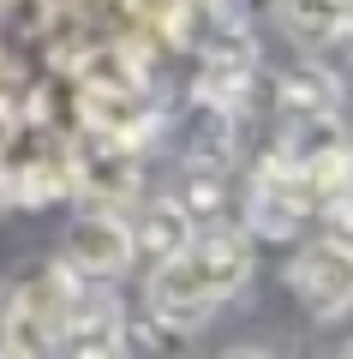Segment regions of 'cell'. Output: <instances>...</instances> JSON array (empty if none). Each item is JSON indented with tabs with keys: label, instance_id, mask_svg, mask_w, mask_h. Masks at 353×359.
<instances>
[{
	"label": "cell",
	"instance_id": "cell-1",
	"mask_svg": "<svg viewBox=\"0 0 353 359\" xmlns=\"http://www.w3.org/2000/svg\"><path fill=\"white\" fill-rule=\"evenodd\" d=\"M252 282V245L234 228H204L192 233L186 252L156 264L150 276V318L162 330H198L227 294Z\"/></svg>",
	"mask_w": 353,
	"mask_h": 359
},
{
	"label": "cell",
	"instance_id": "cell-2",
	"mask_svg": "<svg viewBox=\"0 0 353 359\" xmlns=\"http://www.w3.org/2000/svg\"><path fill=\"white\" fill-rule=\"evenodd\" d=\"M60 347L66 359H132V335L120 323V306L108 299V287L96 282H72L60 318Z\"/></svg>",
	"mask_w": 353,
	"mask_h": 359
},
{
	"label": "cell",
	"instance_id": "cell-3",
	"mask_svg": "<svg viewBox=\"0 0 353 359\" xmlns=\"http://www.w3.org/2000/svg\"><path fill=\"white\" fill-rule=\"evenodd\" d=\"M132 264V228L120 216H78L72 233H66V252H60V269L72 282H96L108 287L120 269Z\"/></svg>",
	"mask_w": 353,
	"mask_h": 359
},
{
	"label": "cell",
	"instance_id": "cell-4",
	"mask_svg": "<svg viewBox=\"0 0 353 359\" xmlns=\"http://www.w3.org/2000/svg\"><path fill=\"white\" fill-rule=\"evenodd\" d=\"M288 282L317 318H341L353 306V240H312L293 257Z\"/></svg>",
	"mask_w": 353,
	"mask_h": 359
},
{
	"label": "cell",
	"instance_id": "cell-5",
	"mask_svg": "<svg viewBox=\"0 0 353 359\" xmlns=\"http://www.w3.org/2000/svg\"><path fill=\"white\" fill-rule=\"evenodd\" d=\"M312 210H317V198H312V186H305V174L288 156H276V162L258 174V186H252V228L269 233V240H281V233H293Z\"/></svg>",
	"mask_w": 353,
	"mask_h": 359
},
{
	"label": "cell",
	"instance_id": "cell-6",
	"mask_svg": "<svg viewBox=\"0 0 353 359\" xmlns=\"http://www.w3.org/2000/svg\"><path fill=\"white\" fill-rule=\"evenodd\" d=\"M276 96L288 108V120H329L341 108V90H335V78L324 66H293V72H281Z\"/></svg>",
	"mask_w": 353,
	"mask_h": 359
},
{
	"label": "cell",
	"instance_id": "cell-7",
	"mask_svg": "<svg viewBox=\"0 0 353 359\" xmlns=\"http://www.w3.org/2000/svg\"><path fill=\"white\" fill-rule=\"evenodd\" d=\"M192 222H186V210L168 198V204H150L138 216V228H132V252H144V257H156V264H168L174 252H186L192 245Z\"/></svg>",
	"mask_w": 353,
	"mask_h": 359
},
{
	"label": "cell",
	"instance_id": "cell-8",
	"mask_svg": "<svg viewBox=\"0 0 353 359\" xmlns=\"http://www.w3.org/2000/svg\"><path fill=\"white\" fill-rule=\"evenodd\" d=\"M246 90H252V66H215V60H204V72H198V102L204 108H215V114H240L246 108Z\"/></svg>",
	"mask_w": 353,
	"mask_h": 359
},
{
	"label": "cell",
	"instance_id": "cell-9",
	"mask_svg": "<svg viewBox=\"0 0 353 359\" xmlns=\"http://www.w3.org/2000/svg\"><path fill=\"white\" fill-rule=\"evenodd\" d=\"M341 6H347V0H281V30L300 36V42H329Z\"/></svg>",
	"mask_w": 353,
	"mask_h": 359
},
{
	"label": "cell",
	"instance_id": "cell-10",
	"mask_svg": "<svg viewBox=\"0 0 353 359\" xmlns=\"http://www.w3.org/2000/svg\"><path fill=\"white\" fill-rule=\"evenodd\" d=\"M180 210H186V222L192 228H210L215 216L227 210V192H222V174L215 168H192V180H186V192L174 198Z\"/></svg>",
	"mask_w": 353,
	"mask_h": 359
},
{
	"label": "cell",
	"instance_id": "cell-11",
	"mask_svg": "<svg viewBox=\"0 0 353 359\" xmlns=\"http://www.w3.org/2000/svg\"><path fill=\"white\" fill-rule=\"evenodd\" d=\"M329 42L341 48V60H353V0L341 6V18H335V30H329Z\"/></svg>",
	"mask_w": 353,
	"mask_h": 359
},
{
	"label": "cell",
	"instance_id": "cell-12",
	"mask_svg": "<svg viewBox=\"0 0 353 359\" xmlns=\"http://www.w3.org/2000/svg\"><path fill=\"white\" fill-rule=\"evenodd\" d=\"M215 359H269L264 347H227V353H215Z\"/></svg>",
	"mask_w": 353,
	"mask_h": 359
},
{
	"label": "cell",
	"instance_id": "cell-13",
	"mask_svg": "<svg viewBox=\"0 0 353 359\" xmlns=\"http://www.w3.org/2000/svg\"><path fill=\"white\" fill-rule=\"evenodd\" d=\"M335 359H353V341H347V347H341V353H335Z\"/></svg>",
	"mask_w": 353,
	"mask_h": 359
},
{
	"label": "cell",
	"instance_id": "cell-14",
	"mask_svg": "<svg viewBox=\"0 0 353 359\" xmlns=\"http://www.w3.org/2000/svg\"><path fill=\"white\" fill-rule=\"evenodd\" d=\"M0 359H18V353H0Z\"/></svg>",
	"mask_w": 353,
	"mask_h": 359
}]
</instances>
